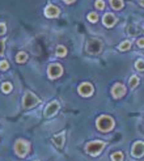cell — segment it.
Listing matches in <instances>:
<instances>
[{"label":"cell","instance_id":"obj_18","mask_svg":"<svg viewBox=\"0 0 144 161\" xmlns=\"http://www.w3.org/2000/svg\"><path fill=\"white\" fill-rule=\"evenodd\" d=\"M129 84H130V88H136L139 84V77L136 75H132L129 80Z\"/></svg>","mask_w":144,"mask_h":161},{"label":"cell","instance_id":"obj_22","mask_svg":"<svg viewBox=\"0 0 144 161\" xmlns=\"http://www.w3.org/2000/svg\"><path fill=\"white\" fill-rule=\"evenodd\" d=\"M135 68H136L138 71H144V60L143 59H138L136 62H135Z\"/></svg>","mask_w":144,"mask_h":161},{"label":"cell","instance_id":"obj_20","mask_svg":"<svg viewBox=\"0 0 144 161\" xmlns=\"http://www.w3.org/2000/svg\"><path fill=\"white\" fill-rule=\"evenodd\" d=\"M139 33V29L136 28V26H135V25H130L129 28H127V34H129V36H136Z\"/></svg>","mask_w":144,"mask_h":161},{"label":"cell","instance_id":"obj_19","mask_svg":"<svg viewBox=\"0 0 144 161\" xmlns=\"http://www.w3.org/2000/svg\"><path fill=\"white\" fill-rule=\"evenodd\" d=\"M130 47H131L130 41H123L121 45L118 46V49H119V51H127V50H130Z\"/></svg>","mask_w":144,"mask_h":161},{"label":"cell","instance_id":"obj_14","mask_svg":"<svg viewBox=\"0 0 144 161\" xmlns=\"http://www.w3.org/2000/svg\"><path fill=\"white\" fill-rule=\"evenodd\" d=\"M110 5H111L113 9L119 11L125 7V3H123V0H110Z\"/></svg>","mask_w":144,"mask_h":161},{"label":"cell","instance_id":"obj_28","mask_svg":"<svg viewBox=\"0 0 144 161\" xmlns=\"http://www.w3.org/2000/svg\"><path fill=\"white\" fill-rule=\"evenodd\" d=\"M136 45H138L139 47H141V49H143V47H144V38H139L138 41H136Z\"/></svg>","mask_w":144,"mask_h":161},{"label":"cell","instance_id":"obj_11","mask_svg":"<svg viewBox=\"0 0 144 161\" xmlns=\"http://www.w3.org/2000/svg\"><path fill=\"white\" fill-rule=\"evenodd\" d=\"M59 13H60V9L54 4H49V5H46V8H45V16L46 17H49V19L58 17Z\"/></svg>","mask_w":144,"mask_h":161},{"label":"cell","instance_id":"obj_12","mask_svg":"<svg viewBox=\"0 0 144 161\" xmlns=\"http://www.w3.org/2000/svg\"><path fill=\"white\" fill-rule=\"evenodd\" d=\"M64 140H66V131H62V132L53 136V143L58 148H63V146H64Z\"/></svg>","mask_w":144,"mask_h":161},{"label":"cell","instance_id":"obj_6","mask_svg":"<svg viewBox=\"0 0 144 161\" xmlns=\"http://www.w3.org/2000/svg\"><path fill=\"white\" fill-rule=\"evenodd\" d=\"M63 74V67L60 66L59 63H51L49 68H47V75H49V77L51 80H55V79H58Z\"/></svg>","mask_w":144,"mask_h":161},{"label":"cell","instance_id":"obj_9","mask_svg":"<svg viewBox=\"0 0 144 161\" xmlns=\"http://www.w3.org/2000/svg\"><path fill=\"white\" fill-rule=\"evenodd\" d=\"M77 92L80 96H83V97H91L94 92V88L91 83H83L77 88Z\"/></svg>","mask_w":144,"mask_h":161},{"label":"cell","instance_id":"obj_4","mask_svg":"<svg viewBox=\"0 0 144 161\" xmlns=\"http://www.w3.org/2000/svg\"><path fill=\"white\" fill-rule=\"evenodd\" d=\"M86 53L91 55H97L102 51V42L97 38H91L89 41L86 42Z\"/></svg>","mask_w":144,"mask_h":161},{"label":"cell","instance_id":"obj_25","mask_svg":"<svg viewBox=\"0 0 144 161\" xmlns=\"http://www.w3.org/2000/svg\"><path fill=\"white\" fill-rule=\"evenodd\" d=\"M8 68H9V64H8V62L7 60H0V69L7 71Z\"/></svg>","mask_w":144,"mask_h":161},{"label":"cell","instance_id":"obj_1","mask_svg":"<svg viewBox=\"0 0 144 161\" xmlns=\"http://www.w3.org/2000/svg\"><path fill=\"white\" fill-rule=\"evenodd\" d=\"M114 119L111 118L110 115H101L97 118V120H96V126H97V128L101 131V132H109L114 128Z\"/></svg>","mask_w":144,"mask_h":161},{"label":"cell","instance_id":"obj_5","mask_svg":"<svg viewBox=\"0 0 144 161\" xmlns=\"http://www.w3.org/2000/svg\"><path fill=\"white\" fill-rule=\"evenodd\" d=\"M39 102H41V100H39L36 94H33L31 92H26L22 98V106H24V109H31V108L39 105Z\"/></svg>","mask_w":144,"mask_h":161},{"label":"cell","instance_id":"obj_24","mask_svg":"<svg viewBox=\"0 0 144 161\" xmlns=\"http://www.w3.org/2000/svg\"><path fill=\"white\" fill-rule=\"evenodd\" d=\"M94 7L97 8V9H100V11H102L103 8H105V3H103V0H97V2L94 3Z\"/></svg>","mask_w":144,"mask_h":161},{"label":"cell","instance_id":"obj_16","mask_svg":"<svg viewBox=\"0 0 144 161\" xmlns=\"http://www.w3.org/2000/svg\"><path fill=\"white\" fill-rule=\"evenodd\" d=\"M26 60H28V54H26V53H24V51H20V53L17 54V56H16V62L20 63V64L25 63Z\"/></svg>","mask_w":144,"mask_h":161},{"label":"cell","instance_id":"obj_27","mask_svg":"<svg viewBox=\"0 0 144 161\" xmlns=\"http://www.w3.org/2000/svg\"><path fill=\"white\" fill-rule=\"evenodd\" d=\"M4 49H5V43H4V41L0 39V55L4 54Z\"/></svg>","mask_w":144,"mask_h":161},{"label":"cell","instance_id":"obj_17","mask_svg":"<svg viewBox=\"0 0 144 161\" xmlns=\"http://www.w3.org/2000/svg\"><path fill=\"white\" fill-rule=\"evenodd\" d=\"M110 158H111V161H123L125 155L122 153V152H114V153H111Z\"/></svg>","mask_w":144,"mask_h":161},{"label":"cell","instance_id":"obj_29","mask_svg":"<svg viewBox=\"0 0 144 161\" xmlns=\"http://www.w3.org/2000/svg\"><path fill=\"white\" fill-rule=\"evenodd\" d=\"M74 2H75V0H64V3H66V4H72Z\"/></svg>","mask_w":144,"mask_h":161},{"label":"cell","instance_id":"obj_10","mask_svg":"<svg viewBox=\"0 0 144 161\" xmlns=\"http://www.w3.org/2000/svg\"><path fill=\"white\" fill-rule=\"evenodd\" d=\"M126 86L122 83H115L111 88V94H113L114 98H121L126 94Z\"/></svg>","mask_w":144,"mask_h":161},{"label":"cell","instance_id":"obj_31","mask_svg":"<svg viewBox=\"0 0 144 161\" xmlns=\"http://www.w3.org/2000/svg\"><path fill=\"white\" fill-rule=\"evenodd\" d=\"M36 161H38V160H36Z\"/></svg>","mask_w":144,"mask_h":161},{"label":"cell","instance_id":"obj_23","mask_svg":"<svg viewBox=\"0 0 144 161\" xmlns=\"http://www.w3.org/2000/svg\"><path fill=\"white\" fill-rule=\"evenodd\" d=\"M88 20H89L91 22H97L98 21V14L96 13V12H91L89 14H88Z\"/></svg>","mask_w":144,"mask_h":161},{"label":"cell","instance_id":"obj_3","mask_svg":"<svg viewBox=\"0 0 144 161\" xmlns=\"http://www.w3.org/2000/svg\"><path fill=\"white\" fill-rule=\"evenodd\" d=\"M30 151V144L29 142L24 140V139H19L14 143V153L19 157H25Z\"/></svg>","mask_w":144,"mask_h":161},{"label":"cell","instance_id":"obj_2","mask_svg":"<svg viewBox=\"0 0 144 161\" xmlns=\"http://www.w3.org/2000/svg\"><path fill=\"white\" fill-rule=\"evenodd\" d=\"M106 147L105 142H101V140H93L89 142L85 146V152L91 156H98L101 152L103 151V148Z\"/></svg>","mask_w":144,"mask_h":161},{"label":"cell","instance_id":"obj_26","mask_svg":"<svg viewBox=\"0 0 144 161\" xmlns=\"http://www.w3.org/2000/svg\"><path fill=\"white\" fill-rule=\"evenodd\" d=\"M5 30H7V26H5V24L0 22V36H3V34L5 33Z\"/></svg>","mask_w":144,"mask_h":161},{"label":"cell","instance_id":"obj_30","mask_svg":"<svg viewBox=\"0 0 144 161\" xmlns=\"http://www.w3.org/2000/svg\"><path fill=\"white\" fill-rule=\"evenodd\" d=\"M140 5H141V7H144V0H140Z\"/></svg>","mask_w":144,"mask_h":161},{"label":"cell","instance_id":"obj_8","mask_svg":"<svg viewBox=\"0 0 144 161\" xmlns=\"http://www.w3.org/2000/svg\"><path fill=\"white\" fill-rule=\"evenodd\" d=\"M131 155L135 158H140L144 156V142L138 140L134 143V146L131 148Z\"/></svg>","mask_w":144,"mask_h":161},{"label":"cell","instance_id":"obj_7","mask_svg":"<svg viewBox=\"0 0 144 161\" xmlns=\"http://www.w3.org/2000/svg\"><path fill=\"white\" fill-rule=\"evenodd\" d=\"M59 109H60V103L58 101H51L49 105L46 106V109L43 110V115L46 118H51L59 111Z\"/></svg>","mask_w":144,"mask_h":161},{"label":"cell","instance_id":"obj_15","mask_svg":"<svg viewBox=\"0 0 144 161\" xmlns=\"http://www.w3.org/2000/svg\"><path fill=\"white\" fill-rule=\"evenodd\" d=\"M55 54L60 56V58H64L67 55V49L63 45H59V46H57V49H55Z\"/></svg>","mask_w":144,"mask_h":161},{"label":"cell","instance_id":"obj_21","mask_svg":"<svg viewBox=\"0 0 144 161\" xmlns=\"http://www.w3.org/2000/svg\"><path fill=\"white\" fill-rule=\"evenodd\" d=\"M2 91H3L4 93H9V92L12 91V84L8 83V81L3 83V84H2Z\"/></svg>","mask_w":144,"mask_h":161},{"label":"cell","instance_id":"obj_13","mask_svg":"<svg viewBox=\"0 0 144 161\" xmlns=\"http://www.w3.org/2000/svg\"><path fill=\"white\" fill-rule=\"evenodd\" d=\"M102 22H103V25H105L106 28H111V26L115 25L117 19H115V16L113 13H105L103 14V17H102Z\"/></svg>","mask_w":144,"mask_h":161}]
</instances>
